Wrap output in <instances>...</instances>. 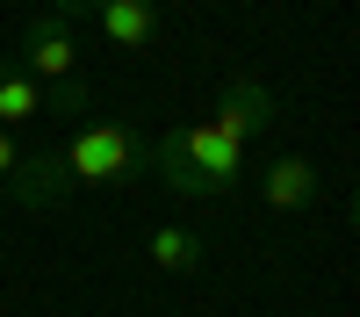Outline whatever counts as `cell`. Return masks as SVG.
<instances>
[{"label":"cell","mask_w":360,"mask_h":317,"mask_svg":"<svg viewBox=\"0 0 360 317\" xmlns=\"http://www.w3.org/2000/svg\"><path fill=\"white\" fill-rule=\"evenodd\" d=\"M0 195H8L15 209H29V216H51V209H65L72 173H65V159H58V152H29V159H15L8 181H0Z\"/></svg>","instance_id":"277c9868"},{"label":"cell","mask_w":360,"mask_h":317,"mask_svg":"<svg viewBox=\"0 0 360 317\" xmlns=\"http://www.w3.org/2000/svg\"><path fill=\"white\" fill-rule=\"evenodd\" d=\"M94 22H101V37L115 51H144V44H159V29H166V15L152 0H94Z\"/></svg>","instance_id":"52a82bcc"},{"label":"cell","mask_w":360,"mask_h":317,"mask_svg":"<svg viewBox=\"0 0 360 317\" xmlns=\"http://www.w3.org/2000/svg\"><path fill=\"white\" fill-rule=\"evenodd\" d=\"M202 252H209V245H202V231H195V224H159L152 238H144V259H152L159 274H195V267H202Z\"/></svg>","instance_id":"ba28073f"},{"label":"cell","mask_w":360,"mask_h":317,"mask_svg":"<svg viewBox=\"0 0 360 317\" xmlns=\"http://www.w3.org/2000/svg\"><path fill=\"white\" fill-rule=\"evenodd\" d=\"M144 166L159 173L173 195H238L245 188V137H231L217 115L195 130H166L144 144Z\"/></svg>","instance_id":"6da1fadb"},{"label":"cell","mask_w":360,"mask_h":317,"mask_svg":"<svg viewBox=\"0 0 360 317\" xmlns=\"http://www.w3.org/2000/svg\"><path fill=\"white\" fill-rule=\"evenodd\" d=\"M44 108H51V115H72V123H86L94 86H86V79H51V86H44Z\"/></svg>","instance_id":"30bf717a"},{"label":"cell","mask_w":360,"mask_h":317,"mask_svg":"<svg viewBox=\"0 0 360 317\" xmlns=\"http://www.w3.org/2000/svg\"><path fill=\"white\" fill-rule=\"evenodd\" d=\"M15 65L29 79H79V37H72V22L65 15H29L22 22V58Z\"/></svg>","instance_id":"3957f363"},{"label":"cell","mask_w":360,"mask_h":317,"mask_svg":"<svg viewBox=\"0 0 360 317\" xmlns=\"http://www.w3.org/2000/svg\"><path fill=\"white\" fill-rule=\"evenodd\" d=\"M0 209H8V195H0Z\"/></svg>","instance_id":"7c38bea8"},{"label":"cell","mask_w":360,"mask_h":317,"mask_svg":"<svg viewBox=\"0 0 360 317\" xmlns=\"http://www.w3.org/2000/svg\"><path fill=\"white\" fill-rule=\"evenodd\" d=\"M29 115H44V86L29 79L15 58H0V130H22Z\"/></svg>","instance_id":"9c48e42d"},{"label":"cell","mask_w":360,"mask_h":317,"mask_svg":"<svg viewBox=\"0 0 360 317\" xmlns=\"http://www.w3.org/2000/svg\"><path fill=\"white\" fill-rule=\"evenodd\" d=\"M274 115H281V101H274V86H266V79L231 72V79L217 86V123H224L231 137H266V130H274Z\"/></svg>","instance_id":"5b68a950"},{"label":"cell","mask_w":360,"mask_h":317,"mask_svg":"<svg viewBox=\"0 0 360 317\" xmlns=\"http://www.w3.org/2000/svg\"><path fill=\"white\" fill-rule=\"evenodd\" d=\"M58 159H65L72 188H79V181H86V188H94V181H130L137 159H144V137H137L130 123H79L72 144H65Z\"/></svg>","instance_id":"7a4b0ae2"},{"label":"cell","mask_w":360,"mask_h":317,"mask_svg":"<svg viewBox=\"0 0 360 317\" xmlns=\"http://www.w3.org/2000/svg\"><path fill=\"white\" fill-rule=\"evenodd\" d=\"M259 202L266 209H310L317 202V159H303V152L266 159L259 166Z\"/></svg>","instance_id":"8992f818"},{"label":"cell","mask_w":360,"mask_h":317,"mask_svg":"<svg viewBox=\"0 0 360 317\" xmlns=\"http://www.w3.org/2000/svg\"><path fill=\"white\" fill-rule=\"evenodd\" d=\"M15 159H22V144H15V130H0V181L15 173Z\"/></svg>","instance_id":"8fae6325"}]
</instances>
